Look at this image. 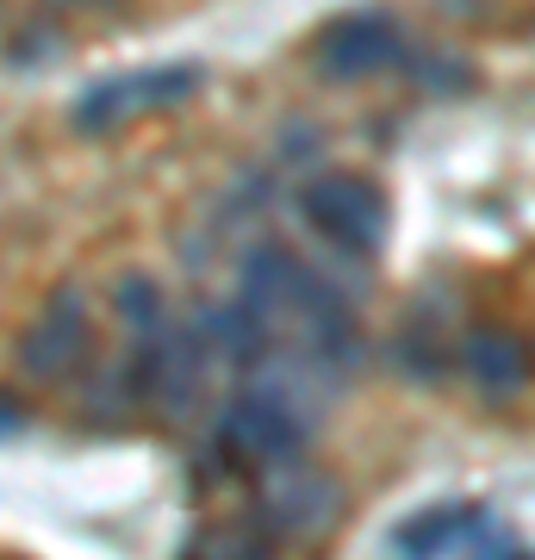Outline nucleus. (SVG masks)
I'll return each instance as SVG.
<instances>
[{"mask_svg":"<svg viewBox=\"0 0 535 560\" xmlns=\"http://www.w3.org/2000/svg\"><path fill=\"white\" fill-rule=\"evenodd\" d=\"M299 206H305L317 237L342 256H374L380 237H386V200H380L374 180L361 175H317L299 194Z\"/></svg>","mask_w":535,"mask_h":560,"instance_id":"1","label":"nucleus"},{"mask_svg":"<svg viewBox=\"0 0 535 560\" xmlns=\"http://www.w3.org/2000/svg\"><path fill=\"white\" fill-rule=\"evenodd\" d=\"M88 342H94V330H88V300H81L75 287H57L20 342L25 381H44V386L69 381L81 361H88Z\"/></svg>","mask_w":535,"mask_h":560,"instance_id":"2","label":"nucleus"},{"mask_svg":"<svg viewBox=\"0 0 535 560\" xmlns=\"http://www.w3.org/2000/svg\"><path fill=\"white\" fill-rule=\"evenodd\" d=\"M199 88V69L187 62H162V69H138V75H119V81H100L94 94L75 106V125L81 131H113L125 119H143V113H162V106L187 101Z\"/></svg>","mask_w":535,"mask_h":560,"instance_id":"3","label":"nucleus"},{"mask_svg":"<svg viewBox=\"0 0 535 560\" xmlns=\"http://www.w3.org/2000/svg\"><path fill=\"white\" fill-rule=\"evenodd\" d=\"M305 418L280 393H243L231 411H224V448L243 460H261V467H280V460H299L305 448Z\"/></svg>","mask_w":535,"mask_h":560,"instance_id":"4","label":"nucleus"},{"mask_svg":"<svg viewBox=\"0 0 535 560\" xmlns=\"http://www.w3.org/2000/svg\"><path fill=\"white\" fill-rule=\"evenodd\" d=\"M405 57V32L386 13H349L317 38V69L330 81H368Z\"/></svg>","mask_w":535,"mask_h":560,"instance_id":"5","label":"nucleus"},{"mask_svg":"<svg viewBox=\"0 0 535 560\" xmlns=\"http://www.w3.org/2000/svg\"><path fill=\"white\" fill-rule=\"evenodd\" d=\"M337 511H342V492L324 474L299 467V460L268 467V486H261V517H268V529H280V536H324L337 523Z\"/></svg>","mask_w":535,"mask_h":560,"instance_id":"6","label":"nucleus"},{"mask_svg":"<svg viewBox=\"0 0 535 560\" xmlns=\"http://www.w3.org/2000/svg\"><path fill=\"white\" fill-rule=\"evenodd\" d=\"M243 300L256 305L261 318H280V312H317V305L330 300V287H317L312 268H305L293 249L268 243V249H256L249 268H243Z\"/></svg>","mask_w":535,"mask_h":560,"instance_id":"7","label":"nucleus"},{"mask_svg":"<svg viewBox=\"0 0 535 560\" xmlns=\"http://www.w3.org/2000/svg\"><path fill=\"white\" fill-rule=\"evenodd\" d=\"M461 361H467V374H474V386L486 399H511L516 386L530 381V349H523V337L516 330H498V324L474 330Z\"/></svg>","mask_w":535,"mask_h":560,"instance_id":"8","label":"nucleus"},{"mask_svg":"<svg viewBox=\"0 0 535 560\" xmlns=\"http://www.w3.org/2000/svg\"><path fill=\"white\" fill-rule=\"evenodd\" d=\"M479 517L486 511H467V504H449V511H423V517H411L405 529H398V555L405 560H437L449 555L461 536H474Z\"/></svg>","mask_w":535,"mask_h":560,"instance_id":"9","label":"nucleus"},{"mask_svg":"<svg viewBox=\"0 0 535 560\" xmlns=\"http://www.w3.org/2000/svg\"><path fill=\"white\" fill-rule=\"evenodd\" d=\"M199 337L243 368V361H256L261 349H268V318H261L249 300H237V305H219V312L206 318V330H199Z\"/></svg>","mask_w":535,"mask_h":560,"instance_id":"10","label":"nucleus"},{"mask_svg":"<svg viewBox=\"0 0 535 560\" xmlns=\"http://www.w3.org/2000/svg\"><path fill=\"white\" fill-rule=\"evenodd\" d=\"M119 318L138 342H156L162 330H168V300H162V287L150 275H125L119 280Z\"/></svg>","mask_w":535,"mask_h":560,"instance_id":"11","label":"nucleus"},{"mask_svg":"<svg viewBox=\"0 0 535 560\" xmlns=\"http://www.w3.org/2000/svg\"><path fill=\"white\" fill-rule=\"evenodd\" d=\"M219 560H280V555L268 548V541H256V536H231L219 548Z\"/></svg>","mask_w":535,"mask_h":560,"instance_id":"12","label":"nucleus"},{"mask_svg":"<svg viewBox=\"0 0 535 560\" xmlns=\"http://www.w3.org/2000/svg\"><path fill=\"white\" fill-rule=\"evenodd\" d=\"M20 423H25V405H20V399H7V393H0V436H13Z\"/></svg>","mask_w":535,"mask_h":560,"instance_id":"13","label":"nucleus"},{"mask_svg":"<svg viewBox=\"0 0 535 560\" xmlns=\"http://www.w3.org/2000/svg\"><path fill=\"white\" fill-rule=\"evenodd\" d=\"M69 7H106V0H69Z\"/></svg>","mask_w":535,"mask_h":560,"instance_id":"14","label":"nucleus"}]
</instances>
